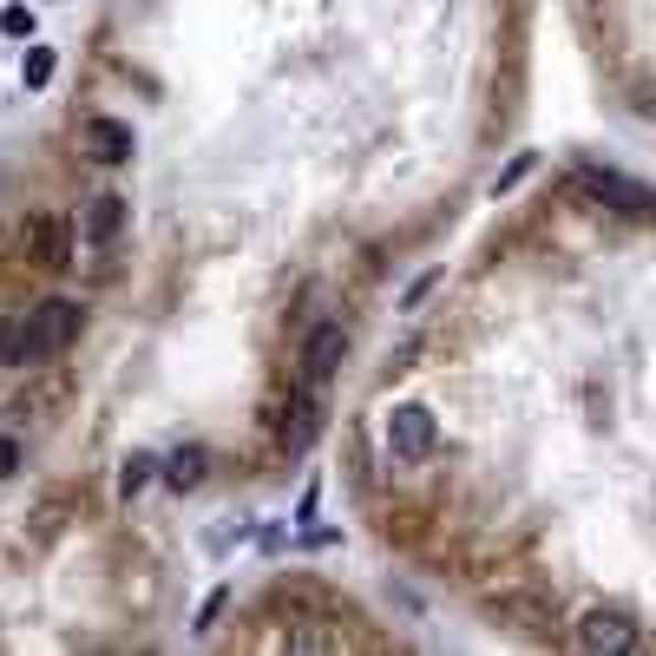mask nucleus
<instances>
[{
  "label": "nucleus",
  "instance_id": "nucleus-2",
  "mask_svg": "<svg viewBox=\"0 0 656 656\" xmlns=\"http://www.w3.org/2000/svg\"><path fill=\"white\" fill-rule=\"evenodd\" d=\"M578 650H598V656L637 650V624H631L617 604H591V611L578 617Z\"/></svg>",
  "mask_w": 656,
  "mask_h": 656
},
{
  "label": "nucleus",
  "instance_id": "nucleus-11",
  "mask_svg": "<svg viewBox=\"0 0 656 656\" xmlns=\"http://www.w3.org/2000/svg\"><path fill=\"white\" fill-rule=\"evenodd\" d=\"M164 486H171V493H197V486H204V447H178V453L164 460Z\"/></svg>",
  "mask_w": 656,
  "mask_h": 656
},
{
  "label": "nucleus",
  "instance_id": "nucleus-18",
  "mask_svg": "<svg viewBox=\"0 0 656 656\" xmlns=\"http://www.w3.org/2000/svg\"><path fill=\"white\" fill-rule=\"evenodd\" d=\"M224 611H230V591H211V604H204V617H197V631H204V637H211V631H217V617H224Z\"/></svg>",
  "mask_w": 656,
  "mask_h": 656
},
{
  "label": "nucleus",
  "instance_id": "nucleus-10",
  "mask_svg": "<svg viewBox=\"0 0 656 656\" xmlns=\"http://www.w3.org/2000/svg\"><path fill=\"white\" fill-rule=\"evenodd\" d=\"M26 230H33V244H40L33 257L46 262V269H66V262H73V224H66V217H46V211H40Z\"/></svg>",
  "mask_w": 656,
  "mask_h": 656
},
{
  "label": "nucleus",
  "instance_id": "nucleus-16",
  "mask_svg": "<svg viewBox=\"0 0 656 656\" xmlns=\"http://www.w3.org/2000/svg\"><path fill=\"white\" fill-rule=\"evenodd\" d=\"M335 644H342V631H315V624L289 631V650H335Z\"/></svg>",
  "mask_w": 656,
  "mask_h": 656
},
{
  "label": "nucleus",
  "instance_id": "nucleus-17",
  "mask_svg": "<svg viewBox=\"0 0 656 656\" xmlns=\"http://www.w3.org/2000/svg\"><path fill=\"white\" fill-rule=\"evenodd\" d=\"M0 33L7 40H33V7H0Z\"/></svg>",
  "mask_w": 656,
  "mask_h": 656
},
{
  "label": "nucleus",
  "instance_id": "nucleus-13",
  "mask_svg": "<svg viewBox=\"0 0 656 656\" xmlns=\"http://www.w3.org/2000/svg\"><path fill=\"white\" fill-rule=\"evenodd\" d=\"M151 473H158V466H151V453H131L126 466H119V499H138V493L151 486Z\"/></svg>",
  "mask_w": 656,
  "mask_h": 656
},
{
  "label": "nucleus",
  "instance_id": "nucleus-3",
  "mask_svg": "<svg viewBox=\"0 0 656 656\" xmlns=\"http://www.w3.org/2000/svg\"><path fill=\"white\" fill-rule=\"evenodd\" d=\"M342 355H348V329L342 322H315L309 342H302V381L309 388H329L335 368H342Z\"/></svg>",
  "mask_w": 656,
  "mask_h": 656
},
{
  "label": "nucleus",
  "instance_id": "nucleus-6",
  "mask_svg": "<svg viewBox=\"0 0 656 656\" xmlns=\"http://www.w3.org/2000/svg\"><path fill=\"white\" fill-rule=\"evenodd\" d=\"M126 224H131V197H119V191H99V197H86V211H79V237H86L93 250L119 244Z\"/></svg>",
  "mask_w": 656,
  "mask_h": 656
},
{
  "label": "nucleus",
  "instance_id": "nucleus-7",
  "mask_svg": "<svg viewBox=\"0 0 656 656\" xmlns=\"http://www.w3.org/2000/svg\"><path fill=\"white\" fill-rule=\"evenodd\" d=\"M33 322H40L46 348L60 355V348L79 342V329H86V302H73V295H46V302H33Z\"/></svg>",
  "mask_w": 656,
  "mask_h": 656
},
{
  "label": "nucleus",
  "instance_id": "nucleus-14",
  "mask_svg": "<svg viewBox=\"0 0 656 656\" xmlns=\"http://www.w3.org/2000/svg\"><path fill=\"white\" fill-rule=\"evenodd\" d=\"M531 171H538V158H531V151H519V158H513V164H506V171L493 178V197H513V191H519Z\"/></svg>",
  "mask_w": 656,
  "mask_h": 656
},
{
  "label": "nucleus",
  "instance_id": "nucleus-8",
  "mask_svg": "<svg viewBox=\"0 0 656 656\" xmlns=\"http://www.w3.org/2000/svg\"><path fill=\"white\" fill-rule=\"evenodd\" d=\"M584 191H591L598 204H611V211H650L656 204L650 184H637V178H624V171H584Z\"/></svg>",
  "mask_w": 656,
  "mask_h": 656
},
{
  "label": "nucleus",
  "instance_id": "nucleus-4",
  "mask_svg": "<svg viewBox=\"0 0 656 656\" xmlns=\"http://www.w3.org/2000/svg\"><path fill=\"white\" fill-rule=\"evenodd\" d=\"M46 355H53V348H46V335H40L33 309L0 315V368H40Z\"/></svg>",
  "mask_w": 656,
  "mask_h": 656
},
{
  "label": "nucleus",
  "instance_id": "nucleus-1",
  "mask_svg": "<svg viewBox=\"0 0 656 656\" xmlns=\"http://www.w3.org/2000/svg\"><path fill=\"white\" fill-rule=\"evenodd\" d=\"M381 440H388L394 460H427V453H433V440H440L433 407H420V400H394L388 420H381Z\"/></svg>",
  "mask_w": 656,
  "mask_h": 656
},
{
  "label": "nucleus",
  "instance_id": "nucleus-5",
  "mask_svg": "<svg viewBox=\"0 0 656 656\" xmlns=\"http://www.w3.org/2000/svg\"><path fill=\"white\" fill-rule=\"evenodd\" d=\"M322 420H329V413H322V388L295 394V400H289V413L276 420V447H282L289 460H295V453H309V447H315V433H322Z\"/></svg>",
  "mask_w": 656,
  "mask_h": 656
},
{
  "label": "nucleus",
  "instance_id": "nucleus-15",
  "mask_svg": "<svg viewBox=\"0 0 656 656\" xmlns=\"http://www.w3.org/2000/svg\"><path fill=\"white\" fill-rule=\"evenodd\" d=\"M447 282V269H420L413 282H407V295H400V309H427V295Z\"/></svg>",
  "mask_w": 656,
  "mask_h": 656
},
{
  "label": "nucleus",
  "instance_id": "nucleus-19",
  "mask_svg": "<svg viewBox=\"0 0 656 656\" xmlns=\"http://www.w3.org/2000/svg\"><path fill=\"white\" fill-rule=\"evenodd\" d=\"M20 460H26V453H20V440H7V433H0V480H13V473H20Z\"/></svg>",
  "mask_w": 656,
  "mask_h": 656
},
{
  "label": "nucleus",
  "instance_id": "nucleus-9",
  "mask_svg": "<svg viewBox=\"0 0 656 656\" xmlns=\"http://www.w3.org/2000/svg\"><path fill=\"white\" fill-rule=\"evenodd\" d=\"M79 138H86V151L99 158V164H131V126L126 119H106V112H93L86 126H79Z\"/></svg>",
  "mask_w": 656,
  "mask_h": 656
},
{
  "label": "nucleus",
  "instance_id": "nucleus-12",
  "mask_svg": "<svg viewBox=\"0 0 656 656\" xmlns=\"http://www.w3.org/2000/svg\"><path fill=\"white\" fill-rule=\"evenodd\" d=\"M53 66H60V60H53V46H26V60H20V86H26V93H40V86L53 79Z\"/></svg>",
  "mask_w": 656,
  "mask_h": 656
}]
</instances>
